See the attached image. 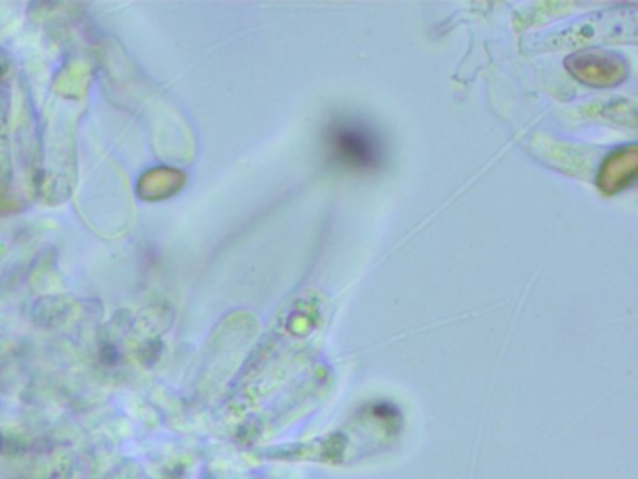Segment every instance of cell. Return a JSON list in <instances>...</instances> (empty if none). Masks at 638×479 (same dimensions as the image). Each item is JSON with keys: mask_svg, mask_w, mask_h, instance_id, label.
<instances>
[{"mask_svg": "<svg viewBox=\"0 0 638 479\" xmlns=\"http://www.w3.org/2000/svg\"><path fill=\"white\" fill-rule=\"evenodd\" d=\"M328 146L338 162L354 171H375L384 164V143L371 124L339 118L328 127Z\"/></svg>", "mask_w": 638, "mask_h": 479, "instance_id": "6da1fadb", "label": "cell"}, {"mask_svg": "<svg viewBox=\"0 0 638 479\" xmlns=\"http://www.w3.org/2000/svg\"><path fill=\"white\" fill-rule=\"evenodd\" d=\"M567 72L590 86H616L629 75V64L625 58L609 49H584L571 55L565 60Z\"/></svg>", "mask_w": 638, "mask_h": 479, "instance_id": "7a4b0ae2", "label": "cell"}, {"mask_svg": "<svg viewBox=\"0 0 638 479\" xmlns=\"http://www.w3.org/2000/svg\"><path fill=\"white\" fill-rule=\"evenodd\" d=\"M638 169V148L636 145L616 148L597 173V185L604 195H616L634 184Z\"/></svg>", "mask_w": 638, "mask_h": 479, "instance_id": "3957f363", "label": "cell"}]
</instances>
